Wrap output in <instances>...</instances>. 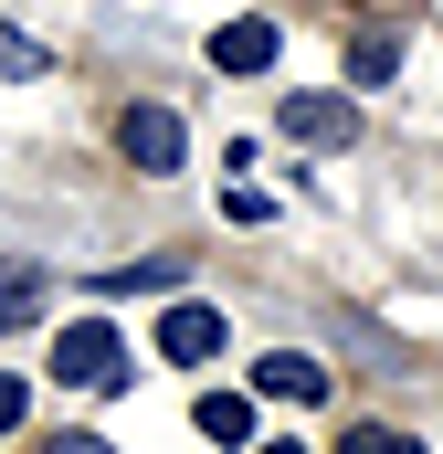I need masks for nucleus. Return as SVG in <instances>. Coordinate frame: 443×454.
I'll list each match as a JSON object with an SVG mask.
<instances>
[{
	"label": "nucleus",
	"mask_w": 443,
	"mask_h": 454,
	"mask_svg": "<svg viewBox=\"0 0 443 454\" xmlns=\"http://www.w3.org/2000/svg\"><path fill=\"white\" fill-rule=\"evenodd\" d=\"M53 380H64V391H116V380H127L116 328H96V317H85V328H64V339H53Z\"/></svg>",
	"instance_id": "1"
},
{
	"label": "nucleus",
	"mask_w": 443,
	"mask_h": 454,
	"mask_svg": "<svg viewBox=\"0 0 443 454\" xmlns=\"http://www.w3.org/2000/svg\"><path fill=\"white\" fill-rule=\"evenodd\" d=\"M285 137L296 148H348L359 137V106L348 96H285Z\"/></svg>",
	"instance_id": "2"
},
{
	"label": "nucleus",
	"mask_w": 443,
	"mask_h": 454,
	"mask_svg": "<svg viewBox=\"0 0 443 454\" xmlns=\"http://www.w3.org/2000/svg\"><path fill=\"white\" fill-rule=\"evenodd\" d=\"M275 53H285V32H275L264 11H243V21H222V32H212V64H222V74H264Z\"/></svg>",
	"instance_id": "3"
},
{
	"label": "nucleus",
	"mask_w": 443,
	"mask_h": 454,
	"mask_svg": "<svg viewBox=\"0 0 443 454\" xmlns=\"http://www.w3.org/2000/svg\"><path fill=\"white\" fill-rule=\"evenodd\" d=\"M116 148H127L137 169H180V148H190V137H180V116H169V106H127Z\"/></svg>",
	"instance_id": "4"
},
{
	"label": "nucleus",
	"mask_w": 443,
	"mask_h": 454,
	"mask_svg": "<svg viewBox=\"0 0 443 454\" xmlns=\"http://www.w3.org/2000/svg\"><path fill=\"white\" fill-rule=\"evenodd\" d=\"M222 339H232V328H222V307H169V317H159V348H169L180 370L222 359Z\"/></svg>",
	"instance_id": "5"
},
{
	"label": "nucleus",
	"mask_w": 443,
	"mask_h": 454,
	"mask_svg": "<svg viewBox=\"0 0 443 454\" xmlns=\"http://www.w3.org/2000/svg\"><path fill=\"white\" fill-rule=\"evenodd\" d=\"M43 296H53V275H43L32 254H0V339H11V328H32V317H43Z\"/></svg>",
	"instance_id": "6"
},
{
	"label": "nucleus",
	"mask_w": 443,
	"mask_h": 454,
	"mask_svg": "<svg viewBox=\"0 0 443 454\" xmlns=\"http://www.w3.org/2000/svg\"><path fill=\"white\" fill-rule=\"evenodd\" d=\"M253 391H264V402H317L328 370H317L307 348H275V359H253Z\"/></svg>",
	"instance_id": "7"
},
{
	"label": "nucleus",
	"mask_w": 443,
	"mask_h": 454,
	"mask_svg": "<svg viewBox=\"0 0 443 454\" xmlns=\"http://www.w3.org/2000/svg\"><path fill=\"white\" fill-rule=\"evenodd\" d=\"M190 423H201L212 444H253V402H243V391H201V402H190Z\"/></svg>",
	"instance_id": "8"
},
{
	"label": "nucleus",
	"mask_w": 443,
	"mask_h": 454,
	"mask_svg": "<svg viewBox=\"0 0 443 454\" xmlns=\"http://www.w3.org/2000/svg\"><path fill=\"white\" fill-rule=\"evenodd\" d=\"M401 74V32H359L348 43V85H391Z\"/></svg>",
	"instance_id": "9"
},
{
	"label": "nucleus",
	"mask_w": 443,
	"mask_h": 454,
	"mask_svg": "<svg viewBox=\"0 0 443 454\" xmlns=\"http://www.w3.org/2000/svg\"><path fill=\"white\" fill-rule=\"evenodd\" d=\"M106 296H137V286H180V254H137V264H116V275H96Z\"/></svg>",
	"instance_id": "10"
},
{
	"label": "nucleus",
	"mask_w": 443,
	"mask_h": 454,
	"mask_svg": "<svg viewBox=\"0 0 443 454\" xmlns=\"http://www.w3.org/2000/svg\"><path fill=\"white\" fill-rule=\"evenodd\" d=\"M43 64H53V53H43V43H32V32H11V21H0V74H11V85H32V74H43Z\"/></svg>",
	"instance_id": "11"
},
{
	"label": "nucleus",
	"mask_w": 443,
	"mask_h": 454,
	"mask_svg": "<svg viewBox=\"0 0 443 454\" xmlns=\"http://www.w3.org/2000/svg\"><path fill=\"white\" fill-rule=\"evenodd\" d=\"M338 454H423V444H412V434H391V423H359Z\"/></svg>",
	"instance_id": "12"
},
{
	"label": "nucleus",
	"mask_w": 443,
	"mask_h": 454,
	"mask_svg": "<svg viewBox=\"0 0 443 454\" xmlns=\"http://www.w3.org/2000/svg\"><path fill=\"white\" fill-rule=\"evenodd\" d=\"M21 402H32V391H21V380H11V370H0V434H11V423H21Z\"/></svg>",
	"instance_id": "13"
},
{
	"label": "nucleus",
	"mask_w": 443,
	"mask_h": 454,
	"mask_svg": "<svg viewBox=\"0 0 443 454\" xmlns=\"http://www.w3.org/2000/svg\"><path fill=\"white\" fill-rule=\"evenodd\" d=\"M53 454H106V444H96V434H53Z\"/></svg>",
	"instance_id": "14"
},
{
	"label": "nucleus",
	"mask_w": 443,
	"mask_h": 454,
	"mask_svg": "<svg viewBox=\"0 0 443 454\" xmlns=\"http://www.w3.org/2000/svg\"><path fill=\"white\" fill-rule=\"evenodd\" d=\"M275 454H307V444H275Z\"/></svg>",
	"instance_id": "15"
}]
</instances>
